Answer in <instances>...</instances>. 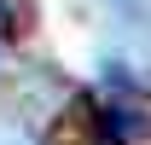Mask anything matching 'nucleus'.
Segmentation results:
<instances>
[{
    "mask_svg": "<svg viewBox=\"0 0 151 145\" xmlns=\"http://www.w3.org/2000/svg\"><path fill=\"white\" fill-rule=\"evenodd\" d=\"M0 145H35V139H29L18 122H0Z\"/></svg>",
    "mask_w": 151,
    "mask_h": 145,
    "instance_id": "1",
    "label": "nucleus"
},
{
    "mask_svg": "<svg viewBox=\"0 0 151 145\" xmlns=\"http://www.w3.org/2000/svg\"><path fill=\"white\" fill-rule=\"evenodd\" d=\"M0 41H6V12H0Z\"/></svg>",
    "mask_w": 151,
    "mask_h": 145,
    "instance_id": "2",
    "label": "nucleus"
}]
</instances>
